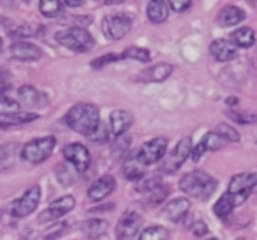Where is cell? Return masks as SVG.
<instances>
[{
    "label": "cell",
    "instance_id": "cell-1",
    "mask_svg": "<svg viewBox=\"0 0 257 240\" xmlns=\"http://www.w3.org/2000/svg\"><path fill=\"white\" fill-rule=\"evenodd\" d=\"M65 124L76 133L83 134V136H90L100 124L99 108L92 103L74 104L65 115Z\"/></svg>",
    "mask_w": 257,
    "mask_h": 240
},
{
    "label": "cell",
    "instance_id": "cell-2",
    "mask_svg": "<svg viewBox=\"0 0 257 240\" xmlns=\"http://www.w3.org/2000/svg\"><path fill=\"white\" fill-rule=\"evenodd\" d=\"M180 189L197 200H208L217 189V180L203 170H194L180 180Z\"/></svg>",
    "mask_w": 257,
    "mask_h": 240
},
{
    "label": "cell",
    "instance_id": "cell-3",
    "mask_svg": "<svg viewBox=\"0 0 257 240\" xmlns=\"http://www.w3.org/2000/svg\"><path fill=\"white\" fill-rule=\"evenodd\" d=\"M58 44L69 48V50L79 51V53H85V51H90L95 44L92 34L86 29H81V27H71V29H65L57 32L55 36Z\"/></svg>",
    "mask_w": 257,
    "mask_h": 240
},
{
    "label": "cell",
    "instance_id": "cell-4",
    "mask_svg": "<svg viewBox=\"0 0 257 240\" xmlns=\"http://www.w3.org/2000/svg\"><path fill=\"white\" fill-rule=\"evenodd\" d=\"M55 147H57V140L53 136L36 138V140L23 145V148L20 150V155H22V159L25 163L41 165V163H44L53 154Z\"/></svg>",
    "mask_w": 257,
    "mask_h": 240
},
{
    "label": "cell",
    "instance_id": "cell-5",
    "mask_svg": "<svg viewBox=\"0 0 257 240\" xmlns=\"http://www.w3.org/2000/svg\"><path fill=\"white\" fill-rule=\"evenodd\" d=\"M253 191H257V172L238 173V175H234L231 179V182H229L227 193L234 198L236 205H241Z\"/></svg>",
    "mask_w": 257,
    "mask_h": 240
},
{
    "label": "cell",
    "instance_id": "cell-6",
    "mask_svg": "<svg viewBox=\"0 0 257 240\" xmlns=\"http://www.w3.org/2000/svg\"><path fill=\"white\" fill-rule=\"evenodd\" d=\"M168 152V140L166 138H155V140H150L136 152V159L140 165L143 166H150L155 165V163L162 161Z\"/></svg>",
    "mask_w": 257,
    "mask_h": 240
},
{
    "label": "cell",
    "instance_id": "cell-7",
    "mask_svg": "<svg viewBox=\"0 0 257 240\" xmlns=\"http://www.w3.org/2000/svg\"><path fill=\"white\" fill-rule=\"evenodd\" d=\"M133 27V18L127 15H107L102 18V30L109 39L118 41L125 37Z\"/></svg>",
    "mask_w": 257,
    "mask_h": 240
},
{
    "label": "cell",
    "instance_id": "cell-8",
    "mask_svg": "<svg viewBox=\"0 0 257 240\" xmlns=\"http://www.w3.org/2000/svg\"><path fill=\"white\" fill-rule=\"evenodd\" d=\"M74 205H76L74 196H71V194H65V196H62V198H58V200L51 201V203L48 205L46 210L39 214V219H37V221H39V222L58 221V219L64 217L65 214H69V212L74 208Z\"/></svg>",
    "mask_w": 257,
    "mask_h": 240
},
{
    "label": "cell",
    "instance_id": "cell-9",
    "mask_svg": "<svg viewBox=\"0 0 257 240\" xmlns=\"http://www.w3.org/2000/svg\"><path fill=\"white\" fill-rule=\"evenodd\" d=\"M190 152H192V141L190 138H182V140L176 143V147L171 150V154L168 155V159L162 165V170L166 173H175L176 170H180V166H183V163L190 157Z\"/></svg>",
    "mask_w": 257,
    "mask_h": 240
},
{
    "label": "cell",
    "instance_id": "cell-10",
    "mask_svg": "<svg viewBox=\"0 0 257 240\" xmlns=\"http://www.w3.org/2000/svg\"><path fill=\"white\" fill-rule=\"evenodd\" d=\"M141 222H143V217H141L140 212H134V210L125 212L116 224V238L118 240L134 238L140 233Z\"/></svg>",
    "mask_w": 257,
    "mask_h": 240
},
{
    "label": "cell",
    "instance_id": "cell-11",
    "mask_svg": "<svg viewBox=\"0 0 257 240\" xmlns=\"http://www.w3.org/2000/svg\"><path fill=\"white\" fill-rule=\"evenodd\" d=\"M64 157L69 165L74 166L76 172L83 173L90 166V152L81 143H69L64 147Z\"/></svg>",
    "mask_w": 257,
    "mask_h": 240
},
{
    "label": "cell",
    "instance_id": "cell-12",
    "mask_svg": "<svg viewBox=\"0 0 257 240\" xmlns=\"http://www.w3.org/2000/svg\"><path fill=\"white\" fill-rule=\"evenodd\" d=\"M39 201H41V187L32 186L13 205V214H15V217H27V215H30L36 210Z\"/></svg>",
    "mask_w": 257,
    "mask_h": 240
},
{
    "label": "cell",
    "instance_id": "cell-13",
    "mask_svg": "<svg viewBox=\"0 0 257 240\" xmlns=\"http://www.w3.org/2000/svg\"><path fill=\"white\" fill-rule=\"evenodd\" d=\"M11 51V57L16 60L22 62H32V60H39L43 57V50H41L37 44L27 43V41H15L9 48Z\"/></svg>",
    "mask_w": 257,
    "mask_h": 240
},
{
    "label": "cell",
    "instance_id": "cell-14",
    "mask_svg": "<svg viewBox=\"0 0 257 240\" xmlns=\"http://www.w3.org/2000/svg\"><path fill=\"white\" fill-rule=\"evenodd\" d=\"M116 189V182L111 175H104L97 179L92 186L88 187V198L92 201H100L106 196H109L113 191Z\"/></svg>",
    "mask_w": 257,
    "mask_h": 240
},
{
    "label": "cell",
    "instance_id": "cell-15",
    "mask_svg": "<svg viewBox=\"0 0 257 240\" xmlns=\"http://www.w3.org/2000/svg\"><path fill=\"white\" fill-rule=\"evenodd\" d=\"M173 74V65L171 64H166V62H161V64H155L152 67L145 69L138 79L145 83H161L164 79H168L169 76Z\"/></svg>",
    "mask_w": 257,
    "mask_h": 240
},
{
    "label": "cell",
    "instance_id": "cell-16",
    "mask_svg": "<svg viewBox=\"0 0 257 240\" xmlns=\"http://www.w3.org/2000/svg\"><path fill=\"white\" fill-rule=\"evenodd\" d=\"M133 115L125 110H114L109 115V129L114 136H121V134L127 133L131 129V126H133Z\"/></svg>",
    "mask_w": 257,
    "mask_h": 240
},
{
    "label": "cell",
    "instance_id": "cell-17",
    "mask_svg": "<svg viewBox=\"0 0 257 240\" xmlns=\"http://www.w3.org/2000/svg\"><path fill=\"white\" fill-rule=\"evenodd\" d=\"M210 53L218 62H231L232 58L238 57V48L227 39H215L210 44Z\"/></svg>",
    "mask_w": 257,
    "mask_h": 240
},
{
    "label": "cell",
    "instance_id": "cell-18",
    "mask_svg": "<svg viewBox=\"0 0 257 240\" xmlns=\"http://www.w3.org/2000/svg\"><path fill=\"white\" fill-rule=\"evenodd\" d=\"M189 210H190V201L187 198H176V200H171L168 203L164 215L173 222H182L187 217Z\"/></svg>",
    "mask_w": 257,
    "mask_h": 240
},
{
    "label": "cell",
    "instance_id": "cell-19",
    "mask_svg": "<svg viewBox=\"0 0 257 240\" xmlns=\"http://www.w3.org/2000/svg\"><path fill=\"white\" fill-rule=\"evenodd\" d=\"M147 16L152 23H164L169 16V6L166 0H150L147 8Z\"/></svg>",
    "mask_w": 257,
    "mask_h": 240
},
{
    "label": "cell",
    "instance_id": "cell-20",
    "mask_svg": "<svg viewBox=\"0 0 257 240\" xmlns=\"http://www.w3.org/2000/svg\"><path fill=\"white\" fill-rule=\"evenodd\" d=\"M245 18H246L245 13H243L239 8H236V6H225V8L222 9V11L218 13V16H217L218 23H220L222 27L238 25V23H241Z\"/></svg>",
    "mask_w": 257,
    "mask_h": 240
},
{
    "label": "cell",
    "instance_id": "cell-21",
    "mask_svg": "<svg viewBox=\"0 0 257 240\" xmlns=\"http://www.w3.org/2000/svg\"><path fill=\"white\" fill-rule=\"evenodd\" d=\"M34 120H37L36 113H30V111H16V113L0 115V127L23 126V124L34 122Z\"/></svg>",
    "mask_w": 257,
    "mask_h": 240
},
{
    "label": "cell",
    "instance_id": "cell-22",
    "mask_svg": "<svg viewBox=\"0 0 257 240\" xmlns=\"http://www.w3.org/2000/svg\"><path fill=\"white\" fill-rule=\"evenodd\" d=\"M18 97L23 104H29V106H43L46 97L32 85H23L18 90Z\"/></svg>",
    "mask_w": 257,
    "mask_h": 240
},
{
    "label": "cell",
    "instance_id": "cell-23",
    "mask_svg": "<svg viewBox=\"0 0 257 240\" xmlns=\"http://www.w3.org/2000/svg\"><path fill=\"white\" fill-rule=\"evenodd\" d=\"M231 39L238 48H250L255 43V34L250 27H241L231 34Z\"/></svg>",
    "mask_w": 257,
    "mask_h": 240
},
{
    "label": "cell",
    "instance_id": "cell-24",
    "mask_svg": "<svg viewBox=\"0 0 257 240\" xmlns=\"http://www.w3.org/2000/svg\"><path fill=\"white\" fill-rule=\"evenodd\" d=\"M234 207H236L234 198H232L229 193H225V194H222V196L217 200V203L213 205V212H215V215H217V217L227 219L229 214H231Z\"/></svg>",
    "mask_w": 257,
    "mask_h": 240
},
{
    "label": "cell",
    "instance_id": "cell-25",
    "mask_svg": "<svg viewBox=\"0 0 257 240\" xmlns=\"http://www.w3.org/2000/svg\"><path fill=\"white\" fill-rule=\"evenodd\" d=\"M106 231H107V221H104V219H88L83 224V233L88 238H99Z\"/></svg>",
    "mask_w": 257,
    "mask_h": 240
},
{
    "label": "cell",
    "instance_id": "cell-26",
    "mask_svg": "<svg viewBox=\"0 0 257 240\" xmlns=\"http://www.w3.org/2000/svg\"><path fill=\"white\" fill-rule=\"evenodd\" d=\"M62 9H64L62 0H39V11L46 18H57V16H60Z\"/></svg>",
    "mask_w": 257,
    "mask_h": 240
},
{
    "label": "cell",
    "instance_id": "cell-27",
    "mask_svg": "<svg viewBox=\"0 0 257 240\" xmlns=\"http://www.w3.org/2000/svg\"><path fill=\"white\" fill-rule=\"evenodd\" d=\"M143 168L145 166L143 165H140L138 163V159H136V155H134L133 159H128L127 163H125V166H123V175H125V179H128V180H141L143 179Z\"/></svg>",
    "mask_w": 257,
    "mask_h": 240
},
{
    "label": "cell",
    "instance_id": "cell-28",
    "mask_svg": "<svg viewBox=\"0 0 257 240\" xmlns=\"http://www.w3.org/2000/svg\"><path fill=\"white\" fill-rule=\"evenodd\" d=\"M20 111V103L8 94V89L0 90V115H9Z\"/></svg>",
    "mask_w": 257,
    "mask_h": 240
},
{
    "label": "cell",
    "instance_id": "cell-29",
    "mask_svg": "<svg viewBox=\"0 0 257 240\" xmlns=\"http://www.w3.org/2000/svg\"><path fill=\"white\" fill-rule=\"evenodd\" d=\"M161 186H162L161 175H148V177H143L141 180H138L136 189L140 191V193L150 194V193H154V191H157Z\"/></svg>",
    "mask_w": 257,
    "mask_h": 240
},
{
    "label": "cell",
    "instance_id": "cell-30",
    "mask_svg": "<svg viewBox=\"0 0 257 240\" xmlns=\"http://www.w3.org/2000/svg\"><path fill=\"white\" fill-rule=\"evenodd\" d=\"M16 152H18V145L15 143H6L0 147V170H4L13 165V161L16 157Z\"/></svg>",
    "mask_w": 257,
    "mask_h": 240
},
{
    "label": "cell",
    "instance_id": "cell-31",
    "mask_svg": "<svg viewBox=\"0 0 257 240\" xmlns=\"http://www.w3.org/2000/svg\"><path fill=\"white\" fill-rule=\"evenodd\" d=\"M140 240H169V231L164 226H150L140 233Z\"/></svg>",
    "mask_w": 257,
    "mask_h": 240
},
{
    "label": "cell",
    "instance_id": "cell-32",
    "mask_svg": "<svg viewBox=\"0 0 257 240\" xmlns=\"http://www.w3.org/2000/svg\"><path fill=\"white\" fill-rule=\"evenodd\" d=\"M121 58H134V60H138V62H150L152 55L148 50H143V48H138V46H131L125 51H121L120 60Z\"/></svg>",
    "mask_w": 257,
    "mask_h": 240
},
{
    "label": "cell",
    "instance_id": "cell-33",
    "mask_svg": "<svg viewBox=\"0 0 257 240\" xmlns=\"http://www.w3.org/2000/svg\"><path fill=\"white\" fill-rule=\"evenodd\" d=\"M215 133L224 138L227 143H236V141H239V133L236 129H232L231 126H227V124H218Z\"/></svg>",
    "mask_w": 257,
    "mask_h": 240
},
{
    "label": "cell",
    "instance_id": "cell-34",
    "mask_svg": "<svg viewBox=\"0 0 257 240\" xmlns=\"http://www.w3.org/2000/svg\"><path fill=\"white\" fill-rule=\"evenodd\" d=\"M201 141L204 143L206 150H218V148H222L225 143H227V141H225L222 136H218V134L215 133V131H213V133H206Z\"/></svg>",
    "mask_w": 257,
    "mask_h": 240
},
{
    "label": "cell",
    "instance_id": "cell-35",
    "mask_svg": "<svg viewBox=\"0 0 257 240\" xmlns=\"http://www.w3.org/2000/svg\"><path fill=\"white\" fill-rule=\"evenodd\" d=\"M41 27L32 23V25H20L18 29L13 32L15 37H20V39H27V37H36V36H41Z\"/></svg>",
    "mask_w": 257,
    "mask_h": 240
},
{
    "label": "cell",
    "instance_id": "cell-36",
    "mask_svg": "<svg viewBox=\"0 0 257 240\" xmlns=\"http://www.w3.org/2000/svg\"><path fill=\"white\" fill-rule=\"evenodd\" d=\"M128 147H131V136H125V134L116 136L113 143V154H116V155L125 154V152L128 150Z\"/></svg>",
    "mask_w": 257,
    "mask_h": 240
},
{
    "label": "cell",
    "instance_id": "cell-37",
    "mask_svg": "<svg viewBox=\"0 0 257 240\" xmlns=\"http://www.w3.org/2000/svg\"><path fill=\"white\" fill-rule=\"evenodd\" d=\"M88 138L93 141V143H106V141L109 140V131H107L106 126H104V124L100 122L99 127H97V129L93 131V133L90 134Z\"/></svg>",
    "mask_w": 257,
    "mask_h": 240
},
{
    "label": "cell",
    "instance_id": "cell-38",
    "mask_svg": "<svg viewBox=\"0 0 257 240\" xmlns=\"http://www.w3.org/2000/svg\"><path fill=\"white\" fill-rule=\"evenodd\" d=\"M229 118H232V120L238 124L257 122V115H250V113H234V111H229Z\"/></svg>",
    "mask_w": 257,
    "mask_h": 240
},
{
    "label": "cell",
    "instance_id": "cell-39",
    "mask_svg": "<svg viewBox=\"0 0 257 240\" xmlns=\"http://www.w3.org/2000/svg\"><path fill=\"white\" fill-rule=\"evenodd\" d=\"M116 60H120V55L107 53V55H104V57H100V58H95V60L92 62V67L99 69V67H104L106 64H111V62H116Z\"/></svg>",
    "mask_w": 257,
    "mask_h": 240
},
{
    "label": "cell",
    "instance_id": "cell-40",
    "mask_svg": "<svg viewBox=\"0 0 257 240\" xmlns=\"http://www.w3.org/2000/svg\"><path fill=\"white\" fill-rule=\"evenodd\" d=\"M192 0H168V6L176 13H183L190 8Z\"/></svg>",
    "mask_w": 257,
    "mask_h": 240
},
{
    "label": "cell",
    "instance_id": "cell-41",
    "mask_svg": "<svg viewBox=\"0 0 257 240\" xmlns=\"http://www.w3.org/2000/svg\"><path fill=\"white\" fill-rule=\"evenodd\" d=\"M166 194H168V187H164V186H161L157 191H154V193H150V203L152 205H155V203H161L162 200L166 198Z\"/></svg>",
    "mask_w": 257,
    "mask_h": 240
},
{
    "label": "cell",
    "instance_id": "cell-42",
    "mask_svg": "<svg viewBox=\"0 0 257 240\" xmlns=\"http://www.w3.org/2000/svg\"><path fill=\"white\" fill-rule=\"evenodd\" d=\"M204 152H206V147H204L203 141H199V143L196 145V148H192V152H190V157H192L194 163H199V159L203 157Z\"/></svg>",
    "mask_w": 257,
    "mask_h": 240
},
{
    "label": "cell",
    "instance_id": "cell-43",
    "mask_svg": "<svg viewBox=\"0 0 257 240\" xmlns=\"http://www.w3.org/2000/svg\"><path fill=\"white\" fill-rule=\"evenodd\" d=\"M192 233L196 236H204L208 233V226L204 224V221H196L192 224Z\"/></svg>",
    "mask_w": 257,
    "mask_h": 240
},
{
    "label": "cell",
    "instance_id": "cell-44",
    "mask_svg": "<svg viewBox=\"0 0 257 240\" xmlns=\"http://www.w3.org/2000/svg\"><path fill=\"white\" fill-rule=\"evenodd\" d=\"M64 228H65L64 222H60L58 226H53V228H51L50 231L46 233V238H53V236H58V235L62 233V229H64Z\"/></svg>",
    "mask_w": 257,
    "mask_h": 240
},
{
    "label": "cell",
    "instance_id": "cell-45",
    "mask_svg": "<svg viewBox=\"0 0 257 240\" xmlns=\"http://www.w3.org/2000/svg\"><path fill=\"white\" fill-rule=\"evenodd\" d=\"M67 8H79L83 4V0H62Z\"/></svg>",
    "mask_w": 257,
    "mask_h": 240
},
{
    "label": "cell",
    "instance_id": "cell-46",
    "mask_svg": "<svg viewBox=\"0 0 257 240\" xmlns=\"http://www.w3.org/2000/svg\"><path fill=\"white\" fill-rule=\"evenodd\" d=\"M121 2H125V0H106L104 4L106 6H116V4H121Z\"/></svg>",
    "mask_w": 257,
    "mask_h": 240
},
{
    "label": "cell",
    "instance_id": "cell-47",
    "mask_svg": "<svg viewBox=\"0 0 257 240\" xmlns=\"http://www.w3.org/2000/svg\"><path fill=\"white\" fill-rule=\"evenodd\" d=\"M225 103L231 104V106H234V104H238V99H236V97H229V99L225 101Z\"/></svg>",
    "mask_w": 257,
    "mask_h": 240
},
{
    "label": "cell",
    "instance_id": "cell-48",
    "mask_svg": "<svg viewBox=\"0 0 257 240\" xmlns=\"http://www.w3.org/2000/svg\"><path fill=\"white\" fill-rule=\"evenodd\" d=\"M0 50H2V39H0Z\"/></svg>",
    "mask_w": 257,
    "mask_h": 240
},
{
    "label": "cell",
    "instance_id": "cell-49",
    "mask_svg": "<svg viewBox=\"0 0 257 240\" xmlns=\"http://www.w3.org/2000/svg\"><path fill=\"white\" fill-rule=\"evenodd\" d=\"M206 240H218V238H206Z\"/></svg>",
    "mask_w": 257,
    "mask_h": 240
},
{
    "label": "cell",
    "instance_id": "cell-50",
    "mask_svg": "<svg viewBox=\"0 0 257 240\" xmlns=\"http://www.w3.org/2000/svg\"><path fill=\"white\" fill-rule=\"evenodd\" d=\"M236 240H243V238H236Z\"/></svg>",
    "mask_w": 257,
    "mask_h": 240
}]
</instances>
